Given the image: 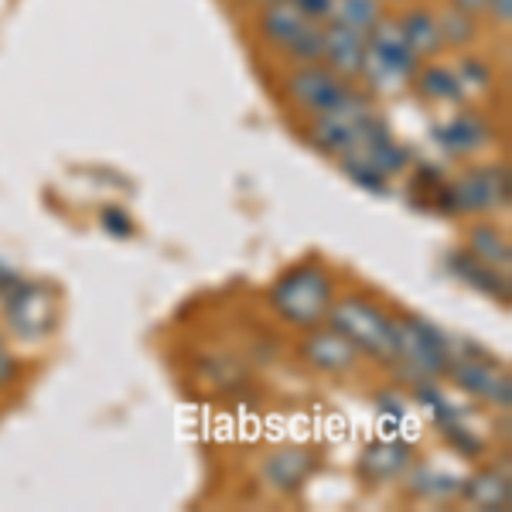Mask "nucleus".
Masks as SVG:
<instances>
[{"label": "nucleus", "instance_id": "1", "mask_svg": "<svg viewBox=\"0 0 512 512\" xmlns=\"http://www.w3.org/2000/svg\"><path fill=\"white\" fill-rule=\"evenodd\" d=\"M335 301V277L325 263L304 260L294 263L291 270L277 277L274 291H270V304L287 325L294 328H315L325 321L328 308Z\"/></svg>", "mask_w": 512, "mask_h": 512}, {"label": "nucleus", "instance_id": "2", "mask_svg": "<svg viewBox=\"0 0 512 512\" xmlns=\"http://www.w3.org/2000/svg\"><path fill=\"white\" fill-rule=\"evenodd\" d=\"M325 325H332L338 335L349 338L355 349H359V355H369V359L383 362V366H393L396 321L376 301H369L362 294L335 297L325 315Z\"/></svg>", "mask_w": 512, "mask_h": 512}, {"label": "nucleus", "instance_id": "3", "mask_svg": "<svg viewBox=\"0 0 512 512\" xmlns=\"http://www.w3.org/2000/svg\"><path fill=\"white\" fill-rule=\"evenodd\" d=\"M407 164H410V154L396 144L390 127H386L379 117L369 120V127L362 130L359 144L338 158V168H342L355 185L366 188V192H373V195L390 192V181L396 175H403Z\"/></svg>", "mask_w": 512, "mask_h": 512}, {"label": "nucleus", "instance_id": "4", "mask_svg": "<svg viewBox=\"0 0 512 512\" xmlns=\"http://www.w3.org/2000/svg\"><path fill=\"white\" fill-rule=\"evenodd\" d=\"M396 321V355L393 366L407 373L414 383H437L451 366V338L420 315H403Z\"/></svg>", "mask_w": 512, "mask_h": 512}, {"label": "nucleus", "instance_id": "5", "mask_svg": "<svg viewBox=\"0 0 512 512\" xmlns=\"http://www.w3.org/2000/svg\"><path fill=\"white\" fill-rule=\"evenodd\" d=\"M420 59L400 35V24L383 18L366 35V55H362V79L379 93H396L414 82Z\"/></svg>", "mask_w": 512, "mask_h": 512}, {"label": "nucleus", "instance_id": "6", "mask_svg": "<svg viewBox=\"0 0 512 512\" xmlns=\"http://www.w3.org/2000/svg\"><path fill=\"white\" fill-rule=\"evenodd\" d=\"M509 205V171L506 164H475L465 175L451 178L454 216H489Z\"/></svg>", "mask_w": 512, "mask_h": 512}, {"label": "nucleus", "instance_id": "7", "mask_svg": "<svg viewBox=\"0 0 512 512\" xmlns=\"http://www.w3.org/2000/svg\"><path fill=\"white\" fill-rule=\"evenodd\" d=\"M373 117L376 113L369 110L366 99H362L359 93H352L342 106H335V110H328V113H321V117L311 120L308 144L318 147V151L328 154V158H342L345 151H352V147L359 144L362 130L369 127V120Z\"/></svg>", "mask_w": 512, "mask_h": 512}, {"label": "nucleus", "instance_id": "8", "mask_svg": "<svg viewBox=\"0 0 512 512\" xmlns=\"http://www.w3.org/2000/svg\"><path fill=\"white\" fill-rule=\"evenodd\" d=\"M352 93V82L332 72L325 62H301L287 79V99L308 117H321V113L335 110Z\"/></svg>", "mask_w": 512, "mask_h": 512}, {"label": "nucleus", "instance_id": "9", "mask_svg": "<svg viewBox=\"0 0 512 512\" xmlns=\"http://www.w3.org/2000/svg\"><path fill=\"white\" fill-rule=\"evenodd\" d=\"M444 376H448L461 393L475 396V400L489 403V407L509 410L512 379H509L506 369L492 359V355L475 352V355H461V359H458V355H451V366H448V373H444Z\"/></svg>", "mask_w": 512, "mask_h": 512}, {"label": "nucleus", "instance_id": "10", "mask_svg": "<svg viewBox=\"0 0 512 512\" xmlns=\"http://www.w3.org/2000/svg\"><path fill=\"white\" fill-rule=\"evenodd\" d=\"M4 315L18 335L38 338L55 325V297L48 294L45 287L18 280V284L4 294Z\"/></svg>", "mask_w": 512, "mask_h": 512}, {"label": "nucleus", "instance_id": "11", "mask_svg": "<svg viewBox=\"0 0 512 512\" xmlns=\"http://www.w3.org/2000/svg\"><path fill=\"white\" fill-rule=\"evenodd\" d=\"M301 359L308 362L311 369H318V373L325 376H342V373H352L355 366H359V349L349 342L345 335H338L332 325H315L308 328V335H304L301 342Z\"/></svg>", "mask_w": 512, "mask_h": 512}, {"label": "nucleus", "instance_id": "12", "mask_svg": "<svg viewBox=\"0 0 512 512\" xmlns=\"http://www.w3.org/2000/svg\"><path fill=\"white\" fill-rule=\"evenodd\" d=\"M410 465H414V444L400 437H376L359 454V475L373 485L396 482L400 475H407Z\"/></svg>", "mask_w": 512, "mask_h": 512}, {"label": "nucleus", "instance_id": "13", "mask_svg": "<svg viewBox=\"0 0 512 512\" xmlns=\"http://www.w3.org/2000/svg\"><path fill=\"white\" fill-rule=\"evenodd\" d=\"M318 458L308 448H277L263 461V482L277 495H297L308 485L311 472H315Z\"/></svg>", "mask_w": 512, "mask_h": 512}, {"label": "nucleus", "instance_id": "14", "mask_svg": "<svg viewBox=\"0 0 512 512\" xmlns=\"http://www.w3.org/2000/svg\"><path fill=\"white\" fill-rule=\"evenodd\" d=\"M362 55H366V35L325 21V45H321V62L342 79L362 76Z\"/></svg>", "mask_w": 512, "mask_h": 512}, {"label": "nucleus", "instance_id": "15", "mask_svg": "<svg viewBox=\"0 0 512 512\" xmlns=\"http://www.w3.org/2000/svg\"><path fill=\"white\" fill-rule=\"evenodd\" d=\"M448 270L465 287H472V291L492 297V301L509 304V274H502V270H495V267H489V263H482L478 256H472L468 250L448 253Z\"/></svg>", "mask_w": 512, "mask_h": 512}, {"label": "nucleus", "instance_id": "16", "mask_svg": "<svg viewBox=\"0 0 512 512\" xmlns=\"http://www.w3.org/2000/svg\"><path fill=\"white\" fill-rule=\"evenodd\" d=\"M311 24H315V18H308V14L294 4V0H277V4L263 7L260 31H263V38H267L270 45L280 48V52L287 55V48H291L294 41L311 28Z\"/></svg>", "mask_w": 512, "mask_h": 512}, {"label": "nucleus", "instance_id": "17", "mask_svg": "<svg viewBox=\"0 0 512 512\" xmlns=\"http://www.w3.org/2000/svg\"><path fill=\"white\" fill-rule=\"evenodd\" d=\"M489 137H492L489 123L482 117H475V113H458V117L441 123V130H437V144H441L451 158H472V154H478L489 144Z\"/></svg>", "mask_w": 512, "mask_h": 512}, {"label": "nucleus", "instance_id": "18", "mask_svg": "<svg viewBox=\"0 0 512 512\" xmlns=\"http://www.w3.org/2000/svg\"><path fill=\"white\" fill-rule=\"evenodd\" d=\"M461 499L475 509H509L512 506V485L506 468H482L472 478H461Z\"/></svg>", "mask_w": 512, "mask_h": 512}, {"label": "nucleus", "instance_id": "19", "mask_svg": "<svg viewBox=\"0 0 512 512\" xmlns=\"http://www.w3.org/2000/svg\"><path fill=\"white\" fill-rule=\"evenodd\" d=\"M396 24H400L403 41H407L410 52H414L420 62L434 59V55L444 52V38H441V24H437V14H431V11H407Z\"/></svg>", "mask_w": 512, "mask_h": 512}, {"label": "nucleus", "instance_id": "20", "mask_svg": "<svg viewBox=\"0 0 512 512\" xmlns=\"http://www.w3.org/2000/svg\"><path fill=\"white\" fill-rule=\"evenodd\" d=\"M465 250L472 256H478L482 263H489V267L509 274L512 246H509L506 229H499L495 222H475V226L468 229V246H465Z\"/></svg>", "mask_w": 512, "mask_h": 512}, {"label": "nucleus", "instance_id": "21", "mask_svg": "<svg viewBox=\"0 0 512 512\" xmlns=\"http://www.w3.org/2000/svg\"><path fill=\"white\" fill-rule=\"evenodd\" d=\"M417 89L427 103H461L465 99V89H461V79L454 72V65H420L417 69Z\"/></svg>", "mask_w": 512, "mask_h": 512}, {"label": "nucleus", "instance_id": "22", "mask_svg": "<svg viewBox=\"0 0 512 512\" xmlns=\"http://www.w3.org/2000/svg\"><path fill=\"white\" fill-rule=\"evenodd\" d=\"M383 4L386 0H332L325 21L338 24V28L359 31V35H369L383 21Z\"/></svg>", "mask_w": 512, "mask_h": 512}, {"label": "nucleus", "instance_id": "23", "mask_svg": "<svg viewBox=\"0 0 512 512\" xmlns=\"http://www.w3.org/2000/svg\"><path fill=\"white\" fill-rule=\"evenodd\" d=\"M461 489V478H454L451 472H441V468H417L410 475V492L420 495V499H451Z\"/></svg>", "mask_w": 512, "mask_h": 512}, {"label": "nucleus", "instance_id": "24", "mask_svg": "<svg viewBox=\"0 0 512 512\" xmlns=\"http://www.w3.org/2000/svg\"><path fill=\"white\" fill-rule=\"evenodd\" d=\"M437 24H441L444 48H465V45H472V41H475V14L451 7L444 18H437Z\"/></svg>", "mask_w": 512, "mask_h": 512}, {"label": "nucleus", "instance_id": "25", "mask_svg": "<svg viewBox=\"0 0 512 512\" xmlns=\"http://www.w3.org/2000/svg\"><path fill=\"white\" fill-rule=\"evenodd\" d=\"M458 79H461V89H465V96L472 93V96H478L482 89H489V82H492V72L485 69L482 62H475V59H465L458 65Z\"/></svg>", "mask_w": 512, "mask_h": 512}, {"label": "nucleus", "instance_id": "26", "mask_svg": "<svg viewBox=\"0 0 512 512\" xmlns=\"http://www.w3.org/2000/svg\"><path fill=\"white\" fill-rule=\"evenodd\" d=\"M18 379H21V362H18V355L7 349V338L0 335V393L11 390Z\"/></svg>", "mask_w": 512, "mask_h": 512}, {"label": "nucleus", "instance_id": "27", "mask_svg": "<svg viewBox=\"0 0 512 512\" xmlns=\"http://www.w3.org/2000/svg\"><path fill=\"white\" fill-rule=\"evenodd\" d=\"M99 222H103V229L106 233H113V236H123L127 239L130 233H134V222H130V216L123 209H103V216H99Z\"/></svg>", "mask_w": 512, "mask_h": 512}, {"label": "nucleus", "instance_id": "28", "mask_svg": "<svg viewBox=\"0 0 512 512\" xmlns=\"http://www.w3.org/2000/svg\"><path fill=\"white\" fill-rule=\"evenodd\" d=\"M482 14H489L492 24H502V28H509V21H512V0H485V11Z\"/></svg>", "mask_w": 512, "mask_h": 512}, {"label": "nucleus", "instance_id": "29", "mask_svg": "<svg viewBox=\"0 0 512 512\" xmlns=\"http://www.w3.org/2000/svg\"><path fill=\"white\" fill-rule=\"evenodd\" d=\"M294 4L301 7V11L308 14V18L325 21L328 18V4H332V0H294Z\"/></svg>", "mask_w": 512, "mask_h": 512}, {"label": "nucleus", "instance_id": "30", "mask_svg": "<svg viewBox=\"0 0 512 512\" xmlns=\"http://www.w3.org/2000/svg\"><path fill=\"white\" fill-rule=\"evenodd\" d=\"M18 280H21V277L14 274V270L7 267V263H0V297H4L7 291H11V287L18 284Z\"/></svg>", "mask_w": 512, "mask_h": 512}, {"label": "nucleus", "instance_id": "31", "mask_svg": "<svg viewBox=\"0 0 512 512\" xmlns=\"http://www.w3.org/2000/svg\"><path fill=\"white\" fill-rule=\"evenodd\" d=\"M451 7H458V11H468V14H482L485 11V0H451Z\"/></svg>", "mask_w": 512, "mask_h": 512}, {"label": "nucleus", "instance_id": "32", "mask_svg": "<svg viewBox=\"0 0 512 512\" xmlns=\"http://www.w3.org/2000/svg\"><path fill=\"white\" fill-rule=\"evenodd\" d=\"M256 4H263V7H270V4H277V0H256Z\"/></svg>", "mask_w": 512, "mask_h": 512}, {"label": "nucleus", "instance_id": "33", "mask_svg": "<svg viewBox=\"0 0 512 512\" xmlns=\"http://www.w3.org/2000/svg\"><path fill=\"white\" fill-rule=\"evenodd\" d=\"M393 4H414V0H393Z\"/></svg>", "mask_w": 512, "mask_h": 512}]
</instances>
